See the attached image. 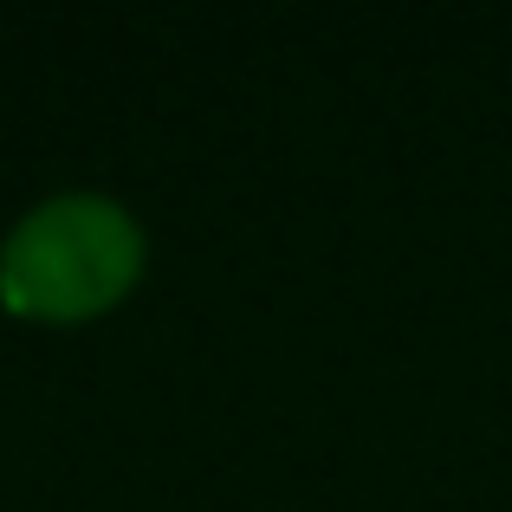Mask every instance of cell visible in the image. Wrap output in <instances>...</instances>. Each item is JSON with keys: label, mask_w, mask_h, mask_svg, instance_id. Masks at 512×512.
<instances>
[{"label": "cell", "mask_w": 512, "mask_h": 512, "mask_svg": "<svg viewBox=\"0 0 512 512\" xmlns=\"http://www.w3.org/2000/svg\"><path fill=\"white\" fill-rule=\"evenodd\" d=\"M143 273V227L111 195H52L0 240V305L39 325H78L117 305Z\"/></svg>", "instance_id": "1"}]
</instances>
